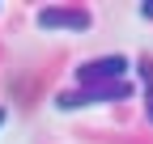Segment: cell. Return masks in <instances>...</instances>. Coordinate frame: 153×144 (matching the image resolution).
Returning <instances> with one entry per match:
<instances>
[{"mask_svg": "<svg viewBox=\"0 0 153 144\" xmlns=\"http://www.w3.org/2000/svg\"><path fill=\"white\" fill-rule=\"evenodd\" d=\"M4 119H9V115H4V110H0V127H4Z\"/></svg>", "mask_w": 153, "mask_h": 144, "instance_id": "cell-5", "label": "cell"}, {"mask_svg": "<svg viewBox=\"0 0 153 144\" xmlns=\"http://www.w3.org/2000/svg\"><path fill=\"white\" fill-rule=\"evenodd\" d=\"M145 102H149V123H153V81L145 85Z\"/></svg>", "mask_w": 153, "mask_h": 144, "instance_id": "cell-4", "label": "cell"}, {"mask_svg": "<svg viewBox=\"0 0 153 144\" xmlns=\"http://www.w3.org/2000/svg\"><path fill=\"white\" fill-rule=\"evenodd\" d=\"M128 68H132L128 55H98V60H85L76 68V81L81 85H115L128 76Z\"/></svg>", "mask_w": 153, "mask_h": 144, "instance_id": "cell-2", "label": "cell"}, {"mask_svg": "<svg viewBox=\"0 0 153 144\" xmlns=\"http://www.w3.org/2000/svg\"><path fill=\"white\" fill-rule=\"evenodd\" d=\"M132 98V85L128 81H115V85H85V89H68V93L55 98V110H85V106H102V102H119Z\"/></svg>", "mask_w": 153, "mask_h": 144, "instance_id": "cell-1", "label": "cell"}, {"mask_svg": "<svg viewBox=\"0 0 153 144\" xmlns=\"http://www.w3.org/2000/svg\"><path fill=\"white\" fill-rule=\"evenodd\" d=\"M38 26H43L47 34H55V30H72V34H81V30H89V13L85 9H64V4H51V9H38V17H34Z\"/></svg>", "mask_w": 153, "mask_h": 144, "instance_id": "cell-3", "label": "cell"}]
</instances>
